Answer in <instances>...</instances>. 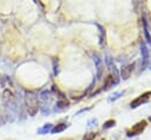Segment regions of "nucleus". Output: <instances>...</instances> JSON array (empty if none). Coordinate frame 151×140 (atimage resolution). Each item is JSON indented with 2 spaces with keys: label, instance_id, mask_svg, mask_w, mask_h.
Masks as SVG:
<instances>
[{
  "label": "nucleus",
  "instance_id": "nucleus-12",
  "mask_svg": "<svg viewBox=\"0 0 151 140\" xmlns=\"http://www.w3.org/2000/svg\"><path fill=\"white\" fill-rule=\"evenodd\" d=\"M40 99L46 104H48L50 101H51V99H52V96H51V93L48 92V91H42L41 93H40Z\"/></svg>",
  "mask_w": 151,
  "mask_h": 140
},
{
  "label": "nucleus",
  "instance_id": "nucleus-21",
  "mask_svg": "<svg viewBox=\"0 0 151 140\" xmlns=\"http://www.w3.org/2000/svg\"><path fill=\"white\" fill-rule=\"evenodd\" d=\"M150 59H151V56H150ZM150 69H151V64H150Z\"/></svg>",
  "mask_w": 151,
  "mask_h": 140
},
{
  "label": "nucleus",
  "instance_id": "nucleus-5",
  "mask_svg": "<svg viewBox=\"0 0 151 140\" xmlns=\"http://www.w3.org/2000/svg\"><path fill=\"white\" fill-rule=\"evenodd\" d=\"M93 61H94V65H96V68H97V79L100 80L103 74H104V62H103V59L100 58L99 54L94 53L93 54Z\"/></svg>",
  "mask_w": 151,
  "mask_h": 140
},
{
  "label": "nucleus",
  "instance_id": "nucleus-24",
  "mask_svg": "<svg viewBox=\"0 0 151 140\" xmlns=\"http://www.w3.org/2000/svg\"><path fill=\"white\" fill-rule=\"evenodd\" d=\"M101 140H104V139H101Z\"/></svg>",
  "mask_w": 151,
  "mask_h": 140
},
{
  "label": "nucleus",
  "instance_id": "nucleus-2",
  "mask_svg": "<svg viewBox=\"0 0 151 140\" xmlns=\"http://www.w3.org/2000/svg\"><path fill=\"white\" fill-rule=\"evenodd\" d=\"M146 125H147L146 120H140V121H138L136 125H133L130 129L126 131V135L131 138V136H136V135H138V134H142V132L145 129Z\"/></svg>",
  "mask_w": 151,
  "mask_h": 140
},
{
  "label": "nucleus",
  "instance_id": "nucleus-6",
  "mask_svg": "<svg viewBox=\"0 0 151 140\" xmlns=\"http://www.w3.org/2000/svg\"><path fill=\"white\" fill-rule=\"evenodd\" d=\"M68 106H70V102L67 101L66 96H65L63 93H60L59 96H58V100H57L54 111H55V112H61V111H65L66 108H68Z\"/></svg>",
  "mask_w": 151,
  "mask_h": 140
},
{
  "label": "nucleus",
  "instance_id": "nucleus-9",
  "mask_svg": "<svg viewBox=\"0 0 151 140\" xmlns=\"http://www.w3.org/2000/svg\"><path fill=\"white\" fill-rule=\"evenodd\" d=\"M113 85H116V81H114V78L112 74H109L106 78H105V81H104V85H103V91H106L109 89L110 87H113Z\"/></svg>",
  "mask_w": 151,
  "mask_h": 140
},
{
  "label": "nucleus",
  "instance_id": "nucleus-7",
  "mask_svg": "<svg viewBox=\"0 0 151 140\" xmlns=\"http://www.w3.org/2000/svg\"><path fill=\"white\" fill-rule=\"evenodd\" d=\"M134 66H136V62H132V64H129V65H126V66H124L122 68L120 76H122L123 80H127L131 76V74H132V72L134 69Z\"/></svg>",
  "mask_w": 151,
  "mask_h": 140
},
{
  "label": "nucleus",
  "instance_id": "nucleus-13",
  "mask_svg": "<svg viewBox=\"0 0 151 140\" xmlns=\"http://www.w3.org/2000/svg\"><path fill=\"white\" fill-rule=\"evenodd\" d=\"M124 93H125V91H120V92H116V93H113V95L109 99V101H110V102L116 101L117 99H119L120 96H123V95H124Z\"/></svg>",
  "mask_w": 151,
  "mask_h": 140
},
{
  "label": "nucleus",
  "instance_id": "nucleus-22",
  "mask_svg": "<svg viewBox=\"0 0 151 140\" xmlns=\"http://www.w3.org/2000/svg\"><path fill=\"white\" fill-rule=\"evenodd\" d=\"M0 84H1V78H0Z\"/></svg>",
  "mask_w": 151,
  "mask_h": 140
},
{
  "label": "nucleus",
  "instance_id": "nucleus-20",
  "mask_svg": "<svg viewBox=\"0 0 151 140\" xmlns=\"http://www.w3.org/2000/svg\"><path fill=\"white\" fill-rule=\"evenodd\" d=\"M34 1H35L37 4H40V1H39V0H34Z\"/></svg>",
  "mask_w": 151,
  "mask_h": 140
},
{
  "label": "nucleus",
  "instance_id": "nucleus-8",
  "mask_svg": "<svg viewBox=\"0 0 151 140\" xmlns=\"http://www.w3.org/2000/svg\"><path fill=\"white\" fill-rule=\"evenodd\" d=\"M96 26L98 27L99 29V45L100 47H104L105 46V42H106V33H105V28L99 25V24H96Z\"/></svg>",
  "mask_w": 151,
  "mask_h": 140
},
{
  "label": "nucleus",
  "instance_id": "nucleus-11",
  "mask_svg": "<svg viewBox=\"0 0 151 140\" xmlns=\"http://www.w3.org/2000/svg\"><path fill=\"white\" fill-rule=\"evenodd\" d=\"M67 127H68V125H67V124H64V122H61V124H58V125H55V126L52 128L51 133H52V134H57V133H60V132L65 131Z\"/></svg>",
  "mask_w": 151,
  "mask_h": 140
},
{
  "label": "nucleus",
  "instance_id": "nucleus-1",
  "mask_svg": "<svg viewBox=\"0 0 151 140\" xmlns=\"http://www.w3.org/2000/svg\"><path fill=\"white\" fill-rule=\"evenodd\" d=\"M25 102H26V108H27L28 114L31 116H34L38 113V109H39L38 96L33 92H27L26 96H25Z\"/></svg>",
  "mask_w": 151,
  "mask_h": 140
},
{
  "label": "nucleus",
  "instance_id": "nucleus-17",
  "mask_svg": "<svg viewBox=\"0 0 151 140\" xmlns=\"http://www.w3.org/2000/svg\"><path fill=\"white\" fill-rule=\"evenodd\" d=\"M97 125V119H91L90 121H87V127H93Z\"/></svg>",
  "mask_w": 151,
  "mask_h": 140
},
{
  "label": "nucleus",
  "instance_id": "nucleus-3",
  "mask_svg": "<svg viewBox=\"0 0 151 140\" xmlns=\"http://www.w3.org/2000/svg\"><path fill=\"white\" fill-rule=\"evenodd\" d=\"M150 100H151V92H145V93L140 94L139 96H137L134 100H132L131 104H130V107L131 108H137V107L142 106L143 104L149 102Z\"/></svg>",
  "mask_w": 151,
  "mask_h": 140
},
{
  "label": "nucleus",
  "instance_id": "nucleus-4",
  "mask_svg": "<svg viewBox=\"0 0 151 140\" xmlns=\"http://www.w3.org/2000/svg\"><path fill=\"white\" fill-rule=\"evenodd\" d=\"M140 54H142V66H140V71H143L144 68H146V66L149 65L150 61V52L145 45V42L140 44Z\"/></svg>",
  "mask_w": 151,
  "mask_h": 140
},
{
  "label": "nucleus",
  "instance_id": "nucleus-18",
  "mask_svg": "<svg viewBox=\"0 0 151 140\" xmlns=\"http://www.w3.org/2000/svg\"><path fill=\"white\" fill-rule=\"evenodd\" d=\"M5 121H6V118H5V115H2V114H0V125H2V124H5Z\"/></svg>",
  "mask_w": 151,
  "mask_h": 140
},
{
  "label": "nucleus",
  "instance_id": "nucleus-16",
  "mask_svg": "<svg viewBox=\"0 0 151 140\" xmlns=\"http://www.w3.org/2000/svg\"><path fill=\"white\" fill-rule=\"evenodd\" d=\"M98 133H94V132H90V133H86L83 138V140H93L96 136H97Z\"/></svg>",
  "mask_w": 151,
  "mask_h": 140
},
{
  "label": "nucleus",
  "instance_id": "nucleus-23",
  "mask_svg": "<svg viewBox=\"0 0 151 140\" xmlns=\"http://www.w3.org/2000/svg\"><path fill=\"white\" fill-rule=\"evenodd\" d=\"M66 140H72V139H66Z\"/></svg>",
  "mask_w": 151,
  "mask_h": 140
},
{
  "label": "nucleus",
  "instance_id": "nucleus-10",
  "mask_svg": "<svg viewBox=\"0 0 151 140\" xmlns=\"http://www.w3.org/2000/svg\"><path fill=\"white\" fill-rule=\"evenodd\" d=\"M52 128H53V125H52V124H45L42 127H40V128H38V129H37V133H38V134L44 135V134L50 133V132L52 131Z\"/></svg>",
  "mask_w": 151,
  "mask_h": 140
},
{
  "label": "nucleus",
  "instance_id": "nucleus-19",
  "mask_svg": "<svg viewBox=\"0 0 151 140\" xmlns=\"http://www.w3.org/2000/svg\"><path fill=\"white\" fill-rule=\"evenodd\" d=\"M91 109V107H87V108H83V109H80L79 112H77V115L78 114H80V113H83V112H86V111H90Z\"/></svg>",
  "mask_w": 151,
  "mask_h": 140
},
{
  "label": "nucleus",
  "instance_id": "nucleus-15",
  "mask_svg": "<svg viewBox=\"0 0 151 140\" xmlns=\"http://www.w3.org/2000/svg\"><path fill=\"white\" fill-rule=\"evenodd\" d=\"M143 24H144V34H145L146 41H147L149 45H151V36H150V34H149V29H147V27H146V22L144 21Z\"/></svg>",
  "mask_w": 151,
  "mask_h": 140
},
{
  "label": "nucleus",
  "instance_id": "nucleus-14",
  "mask_svg": "<svg viewBox=\"0 0 151 140\" xmlns=\"http://www.w3.org/2000/svg\"><path fill=\"white\" fill-rule=\"evenodd\" d=\"M114 125H116V120L110 119V120H107V121L104 122V125H103V129H109V128L113 127Z\"/></svg>",
  "mask_w": 151,
  "mask_h": 140
}]
</instances>
